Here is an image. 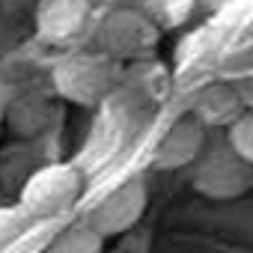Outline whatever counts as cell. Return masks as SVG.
Here are the masks:
<instances>
[{
    "instance_id": "9",
    "label": "cell",
    "mask_w": 253,
    "mask_h": 253,
    "mask_svg": "<svg viewBox=\"0 0 253 253\" xmlns=\"http://www.w3.org/2000/svg\"><path fill=\"white\" fill-rule=\"evenodd\" d=\"M42 253H104V235H98L86 220H78L60 229Z\"/></svg>"
},
{
    "instance_id": "12",
    "label": "cell",
    "mask_w": 253,
    "mask_h": 253,
    "mask_svg": "<svg viewBox=\"0 0 253 253\" xmlns=\"http://www.w3.org/2000/svg\"><path fill=\"white\" fill-rule=\"evenodd\" d=\"M226 140L229 146L253 167V110H244L229 128H226Z\"/></svg>"
},
{
    "instance_id": "7",
    "label": "cell",
    "mask_w": 253,
    "mask_h": 253,
    "mask_svg": "<svg viewBox=\"0 0 253 253\" xmlns=\"http://www.w3.org/2000/svg\"><path fill=\"white\" fill-rule=\"evenodd\" d=\"M206 143H209V128H206V125L194 113H188V116L176 119L170 128L164 131V137L155 143L152 164L158 170H182V167H191L203 155Z\"/></svg>"
},
{
    "instance_id": "2",
    "label": "cell",
    "mask_w": 253,
    "mask_h": 253,
    "mask_svg": "<svg viewBox=\"0 0 253 253\" xmlns=\"http://www.w3.org/2000/svg\"><path fill=\"white\" fill-rule=\"evenodd\" d=\"M89 42L92 51L107 54L113 60H128L140 57L158 42V24L152 15L128 6H113L104 9L98 18H92L89 27Z\"/></svg>"
},
{
    "instance_id": "11",
    "label": "cell",
    "mask_w": 253,
    "mask_h": 253,
    "mask_svg": "<svg viewBox=\"0 0 253 253\" xmlns=\"http://www.w3.org/2000/svg\"><path fill=\"white\" fill-rule=\"evenodd\" d=\"M30 217L27 211L15 203V206H0V253L9 250L27 229H30Z\"/></svg>"
},
{
    "instance_id": "6",
    "label": "cell",
    "mask_w": 253,
    "mask_h": 253,
    "mask_svg": "<svg viewBox=\"0 0 253 253\" xmlns=\"http://www.w3.org/2000/svg\"><path fill=\"white\" fill-rule=\"evenodd\" d=\"M92 27V0H39L36 33L48 45H72Z\"/></svg>"
},
{
    "instance_id": "8",
    "label": "cell",
    "mask_w": 253,
    "mask_h": 253,
    "mask_svg": "<svg viewBox=\"0 0 253 253\" xmlns=\"http://www.w3.org/2000/svg\"><path fill=\"white\" fill-rule=\"evenodd\" d=\"M191 113L206 125V128H229V125L244 113V104H241V95L235 92L232 84L211 81L197 92Z\"/></svg>"
},
{
    "instance_id": "3",
    "label": "cell",
    "mask_w": 253,
    "mask_h": 253,
    "mask_svg": "<svg viewBox=\"0 0 253 253\" xmlns=\"http://www.w3.org/2000/svg\"><path fill=\"white\" fill-rule=\"evenodd\" d=\"M191 188L209 200H238L253 188V167L229 146V140H209L203 155L188 167Z\"/></svg>"
},
{
    "instance_id": "10",
    "label": "cell",
    "mask_w": 253,
    "mask_h": 253,
    "mask_svg": "<svg viewBox=\"0 0 253 253\" xmlns=\"http://www.w3.org/2000/svg\"><path fill=\"white\" fill-rule=\"evenodd\" d=\"M45 119H48V107L42 101H36V98H24L15 107H9V122L15 125L24 137L36 134L42 125H45Z\"/></svg>"
},
{
    "instance_id": "5",
    "label": "cell",
    "mask_w": 253,
    "mask_h": 253,
    "mask_svg": "<svg viewBox=\"0 0 253 253\" xmlns=\"http://www.w3.org/2000/svg\"><path fill=\"white\" fill-rule=\"evenodd\" d=\"M149 206V185L143 176H131L125 179L119 188H113L104 200H98L86 214L84 220L104 238H113V235H122L140 223L143 211Z\"/></svg>"
},
{
    "instance_id": "1",
    "label": "cell",
    "mask_w": 253,
    "mask_h": 253,
    "mask_svg": "<svg viewBox=\"0 0 253 253\" xmlns=\"http://www.w3.org/2000/svg\"><path fill=\"white\" fill-rule=\"evenodd\" d=\"M119 75H122L119 60L89 48V51H75L57 60V66L51 69V84L66 101L81 107H95L113 92V86L119 84Z\"/></svg>"
},
{
    "instance_id": "13",
    "label": "cell",
    "mask_w": 253,
    "mask_h": 253,
    "mask_svg": "<svg viewBox=\"0 0 253 253\" xmlns=\"http://www.w3.org/2000/svg\"><path fill=\"white\" fill-rule=\"evenodd\" d=\"M104 3H122V0H104Z\"/></svg>"
},
{
    "instance_id": "4",
    "label": "cell",
    "mask_w": 253,
    "mask_h": 253,
    "mask_svg": "<svg viewBox=\"0 0 253 253\" xmlns=\"http://www.w3.org/2000/svg\"><path fill=\"white\" fill-rule=\"evenodd\" d=\"M81 191H84V179H81L78 167L48 164L24 182L18 206L27 211V217L33 223H39V220H51V217H60L63 211H69L78 203Z\"/></svg>"
}]
</instances>
